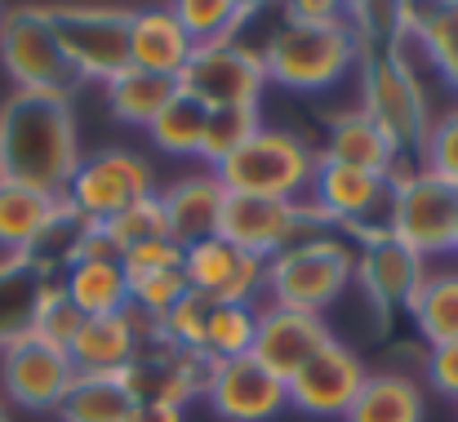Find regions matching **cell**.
Listing matches in <instances>:
<instances>
[{
  "label": "cell",
  "mask_w": 458,
  "mask_h": 422,
  "mask_svg": "<svg viewBox=\"0 0 458 422\" xmlns=\"http://www.w3.org/2000/svg\"><path fill=\"white\" fill-rule=\"evenodd\" d=\"M81 160L85 151L76 134L72 98L13 89L0 103V182L63 196Z\"/></svg>",
  "instance_id": "1"
},
{
  "label": "cell",
  "mask_w": 458,
  "mask_h": 422,
  "mask_svg": "<svg viewBox=\"0 0 458 422\" xmlns=\"http://www.w3.org/2000/svg\"><path fill=\"white\" fill-rule=\"evenodd\" d=\"M356 58H360V40H356L347 18H338V22L285 18L263 45L267 85H285L299 94L334 89L356 67Z\"/></svg>",
  "instance_id": "2"
},
{
  "label": "cell",
  "mask_w": 458,
  "mask_h": 422,
  "mask_svg": "<svg viewBox=\"0 0 458 422\" xmlns=\"http://www.w3.org/2000/svg\"><path fill=\"white\" fill-rule=\"evenodd\" d=\"M352 281H356V249L343 245L338 236H307L267 263L263 293L267 307L325 316Z\"/></svg>",
  "instance_id": "3"
},
{
  "label": "cell",
  "mask_w": 458,
  "mask_h": 422,
  "mask_svg": "<svg viewBox=\"0 0 458 422\" xmlns=\"http://www.w3.org/2000/svg\"><path fill=\"white\" fill-rule=\"evenodd\" d=\"M320 151L307 139L281 125H263L236 156H227L214 173L227 187V196H263V200H303L316 178Z\"/></svg>",
  "instance_id": "4"
},
{
  "label": "cell",
  "mask_w": 458,
  "mask_h": 422,
  "mask_svg": "<svg viewBox=\"0 0 458 422\" xmlns=\"http://www.w3.org/2000/svg\"><path fill=\"white\" fill-rule=\"evenodd\" d=\"M392 182V209H387V236L401 241L405 249H414L423 263L437 254L454 249V227H458V191L450 182H441L428 169L414 165H396Z\"/></svg>",
  "instance_id": "5"
},
{
  "label": "cell",
  "mask_w": 458,
  "mask_h": 422,
  "mask_svg": "<svg viewBox=\"0 0 458 422\" xmlns=\"http://www.w3.org/2000/svg\"><path fill=\"white\" fill-rule=\"evenodd\" d=\"M360 112L396 142L401 151L423 147L428 134V98L419 85V72L396 45H374L365 54V85H360Z\"/></svg>",
  "instance_id": "6"
},
{
  "label": "cell",
  "mask_w": 458,
  "mask_h": 422,
  "mask_svg": "<svg viewBox=\"0 0 458 422\" xmlns=\"http://www.w3.org/2000/svg\"><path fill=\"white\" fill-rule=\"evenodd\" d=\"M0 63L18 94H58L72 98L81 85L63 45L49 9H9L0 13Z\"/></svg>",
  "instance_id": "7"
},
{
  "label": "cell",
  "mask_w": 458,
  "mask_h": 422,
  "mask_svg": "<svg viewBox=\"0 0 458 422\" xmlns=\"http://www.w3.org/2000/svg\"><path fill=\"white\" fill-rule=\"evenodd\" d=\"M143 196H156V169L139 151H125V147L85 156L63 191V200L72 205L81 223H107Z\"/></svg>",
  "instance_id": "8"
},
{
  "label": "cell",
  "mask_w": 458,
  "mask_h": 422,
  "mask_svg": "<svg viewBox=\"0 0 458 422\" xmlns=\"http://www.w3.org/2000/svg\"><path fill=\"white\" fill-rule=\"evenodd\" d=\"M325 214L311 200H263V196H227L218 236L263 263H272L281 249L299 245L307 236H320Z\"/></svg>",
  "instance_id": "9"
},
{
  "label": "cell",
  "mask_w": 458,
  "mask_h": 422,
  "mask_svg": "<svg viewBox=\"0 0 458 422\" xmlns=\"http://www.w3.org/2000/svg\"><path fill=\"white\" fill-rule=\"evenodd\" d=\"M267 89V67L263 49L254 45H209L196 49L191 63L178 72V94L200 103L205 112H227V107H259Z\"/></svg>",
  "instance_id": "10"
},
{
  "label": "cell",
  "mask_w": 458,
  "mask_h": 422,
  "mask_svg": "<svg viewBox=\"0 0 458 422\" xmlns=\"http://www.w3.org/2000/svg\"><path fill=\"white\" fill-rule=\"evenodd\" d=\"M58 45L76 80L112 85L130 72V18L134 9H49Z\"/></svg>",
  "instance_id": "11"
},
{
  "label": "cell",
  "mask_w": 458,
  "mask_h": 422,
  "mask_svg": "<svg viewBox=\"0 0 458 422\" xmlns=\"http://www.w3.org/2000/svg\"><path fill=\"white\" fill-rule=\"evenodd\" d=\"M72 383H76V369L63 347H54L36 333H22L0 347V392L9 405H18L27 414L58 409V401L67 396Z\"/></svg>",
  "instance_id": "12"
},
{
  "label": "cell",
  "mask_w": 458,
  "mask_h": 422,
  "mask_svg": "<svg viewBox=\"0 0 458 422\" xmlns=\"http://www.w3.org/2000/svg\"><path fill=\"white\" fill-rule=\"evenodd\" d=\"M311 205L325 214V223L352 227L360 236L387 232V209H392V182L365 169H347L334 160H316V178H311Z\"/></svg>",
  "instance_id": "13"
},
{
  "label": "cell",
  "mask_w": 458,
  "mask_h": 422,
  "mask_svg": "<svg viewBox=\"0 0 458 422\" xmlns=\"http://www.w3.org/2000/svg\"><path fill=\"white\" fill-rule=\"evenodd\" d=\"M365 378H369L365 360L347 342L334 338L285 383V396L294 409H303L311 418H343L352 409V401L360 396Z\"/></svg>",
  "instance_id": "14"
},
{
  "label": "cell",
  "mask_w": 458,
  "mask_h": 422,
  "mask_svg": "<svg viewBox=\"0 0 458 422\" xmlns=\"http://www.w3.org/2000/svg\"><path fill=\"white\" fill-rule=\"evenodd\" d=\"M182 276H187L191 293H200L209 302L254 307V298H263V284H267V263L227 245L223 236H209V241L182 249Z\"/></svg>",
  "instance_id": "15"
},
{
  "label": "cell",
  "mask_w": 458,
  "mask_h": 422,
  "mask_svg": "<svg viewBox=\"0 0 458 422\" xmlns=\"http://www.w3.org/2000/svg\"><path fill=\"white\" fill-rule=\"evenodd\" d=\"M205 401L214 405V414L227 422H272L285 405V383L272 378L254 356L241 360H209V378H205Z\"/></svg>",
  "instance_id": "16"
},
{
  "label": "cell",
  "mask_w": 458,
  "mask_h": 422,
  "mask_svg": "<svg viewBox=\"0 0 458 422\" xmlns=\"http://www.w3.org/2000/svg\"><path fill=\"white\" fill-rule=\"evenodd\" d=\"M81 218L63 196H45L18 182H0V263L36 258L45 241L58 236V227H76Z\"/></svg>",
  "instance_id": "17"
},
{
  "label": "cell",
  "mask_w": 458,
  "mask_h": 422,
  "mask_svg": "<svg viewBox=\"0 0 458 422\" xmlns=\"http://www.w3.org/2000/svg\"><path fill=\"white\" fill-rule=\"evenodd\" d=\"M325 342H334L325 316H303V311H285V307H259V333H254L250 356L272 378L290 383Z\"/></svg>",
  "instance_id": "18"
},
{
  "label": "cell",
  "mask_w": 458,
  "mask_h": 422,
  "mask_svg": "<svg viewBox=\"0 0 458 422\" xmlns=\"http://www.w3.org/2000/svg\"><path fill=\"white\" fill-rule=\"evenodd\" d=\"M143 325L148 320H139L134 311L81 320L76 338L67 342L72 369L76 374H125L143 356Z\"/></svg>",
  "instance_id": "19"
},
{
  "label": "cell",
  "mask_w": 458,
  "mask_h": 422,
  "mask_svg": "<svg viewBox=\"0 0 458 422\" xmlns=\"http://www.w3.org/2000/svg\"><path fill=\"white\" fill-rule=\"evenodd\" d=\"M423 276H428V272H423V258H419L414 249H405V245L392 241L387 232L365 236V249L356 254V281L374 298V307H378L383 316H387L392 307H405Z\"/></svg>",
  "instance_id": "20"
},
{
  "label": "cell",
  "mask_w": 458,
  "mask_h": 422,
  "mask_svg": "<svg viewBox=\"0 0 458 422\" xmlns=\"http://www.w3.org/2000/svg\"><path fill=\"white\" fill-rule=\"evenodd\" d=\"M160 205H165V218H169V241L182 245V249H191V245L218 236L227 187L218 182L214 169L187 173V178H178V182H169L160 191Z\"/></svg>",
  "instance_id": "21"
},
{
  "label": "cell",
  "mask_w": 458,
  "mask_h": 422,
  "mask_svg": "<svg viewBox=\"0 0 458 422\" xmlns=\"http://www.w3.org/2000/svg\"><path fill=\"white\" fill-rule=\"evenodd\" d=\"M191 54H196V45L187 40L174 9H134V18H130V67L178 80V72L191 63Z\"/></svg>",
  "instance_id": "22"
},
{
  "label": "cell",
  "mask_w": 458,
  "mask_h": 422,
  "mask_svg": "<svg viewBox=\"0 0 458 422\" xmlns=\"http://www.w3.org/2000/svg\"><path fill=\"white\" fill-rule=\"evenodd\" d=\"M320 156L334 160V165H347V169L378 173V178H392L396 165L405 160V151L387 139L365 112H343V116H334Z\"/></svg>",
  "instance_id": "23"
},
{
  "label": "cell",
  "mask_w": 458,
  "mask_h": 422,
  "mask_svg": "<svg viewBox=\"0 0 458 422\" xmlns=\"http://www.w3.org/2000/svg\"><path fill=\"white\" fill-rule=\"evenodd\" d=\"M58 284L85 320L130 311V276L121 258H72Z\"/></svg>",
  "instance_id": "24"
},
{
  "label": "cell",
  "mask_w": 458,
  "mask_h": 422,
  "mask_svg": "<svg viewBox=\"0 0 458 422\" xmlns=\"http://www.w3.org/2000/svg\"><path fill=\"white\" fill-rule=\"evenodd\" d=\"M134 392L125 374H76L67 396L58 401V422H134Z\"/></svg>",
  "instance_id": "25"
},
{
  "label": "cell",
  "mask_w": 458,
  "mask_h": 422,
  "mask_svg": "<svg viewBox=\"0 0 458 422\" xmlns=\"http://www.w3.org/2000/svg\"><path fill=\"white\" fill-rule=\"evenodd\" d=\"M343 422H423V392L410 374H369Z\"/></svg>",
  "instance_id": "26"
},
{
  "label": "cell",
  "mask_w": 458,
  "mask_h": 422,
  "mask_svg": "<svg viewBox=\"0 0 458 422\" xmlns=\"http://www.w3.org/2000/svg\"><path fill=\"white\" fill-rule=\"evenodd\" d=\"M103 89H107V107H112V116L125 121V125H139V130H148L156 116L178 98V80L152 76V72H139V67H130L125 76H116V80L103 85Z\"/></svg>",
  "instance_id": "27"
},
{
  "label": "cell",
  "mask_w": 458,
  "mask_h": 422,
  "mask_svg": "<svg viewBox=\"0 0 458 422\" xmlns=\"http://www.w3.org/2000/svg\"><path fill=\"white\" fill-rule=\"evenodd\" d=\"M405 311L414 316L419 333L432 347L458 342V272H432V276H423L419 289L410 293Z\"/></svg>",
  "instance_id": "28"
},
{
  "label": "cell",
  "mask_w": 458,
  "mask_h": 422,
  "mask_svg": "<svg viewBox=\"0 0 458 422\" xmlns=\"http://www.w3.org/2000/svg\"><path fill=\"white\" fill-rule=\"evenodd\" d=\"M169 9L182 22V31L196 49L232 45L241 36V27L254 18V4H241V0H178Z\"/></svg>",
  "instance_id": "29"
},
{
  "label": "cell",
  "mask_w": 458,
  "mask_h": 422,
  "mask_svg": "<svg viewBox=\"0 0 458 422\" xmlns=\"http://www.w3.org/2000/svg\"><path fill=\"white\" fill-rule=\"evenodd\" d=\"M40 289H45V272L36 258L0 263V347L31 329Z\"/></svg>",
  "instance_id": "30"
},
{
  "label": "cell",
  "mask_w": 458,
  "mask_h": 422,
  "mask_svg": "<svg viewBox=\"0 0 458 422\" xmlns=\"http://www.w3.org/2000/svg\"><path fill=\"white\" fill-rule=\"evenodd\" d=\"M419 36V45L428 49L432 67L445 76V85L458 89V4H437V9H423L414 18V9L401 4V36Z\"/></svg>",
  "instance_id": "31"
},
{
  "label": "cell",
  "mask_w": 458,
  "mask_h": 422,
  "mask_svg": "<svg viewBox=\"0 0 458 422\" xmlns=\"http://www.w3.org/2000/svg\"><path fill=\"white\" fill-rule=\"evenodd\" d=\"M254 333H259V307L245 302H214L209 325H205V360H241L254 351Z\"/></svg>",
  "instance_id": "32"
},
{
  "label": "cell",
  "mask_w": 458,
  "mask_h": 422,
  "mask_svg": "<svg viewBox=\"0 0 458 422\" xmlns=\"http://www.w3.org/2000/svg\"><path fill=\"white\" fill-rule=\"evenodd\" d=\"M205 121H209V112H205L200 103H191L187 94H178L152 125H148V134H152V142L165 156H200Z\"/></svg>",
  "instance_id": "33"
},
{
  "label": "cell",
  "mask_w": 458,
  "mask_h": 422,
  "mask_svg": "<svg viewBox=\"0 0 458 422\" xmlns=\"http://www.w3.org/2000/svg\"><path fill=\"white\" fill-rule=\"evenodd\" d=\"M259 130H263V112H259V107L209 112V121H205V142H200V160H205L209 169H218L227 156H236Z\"/></svg>",
  "instance_id": "34"
},
{
  "label": "cell",
  "mask_w": 458,
  "mask_h": 422,
  "mask_svg": "<svg viewBox=\"0 0 458 422\" xmlns=\"http://www.w3.org/2000/svg\"><path fill=\"white\" fill-rule=\"evenodd\" d=\"M209 311H214V302L187 289V293L169 307V316L152 325V338H156V342H165V347H174V351H191V356H200Z\"/></svg>",
  "instance_id": "35"
},
{
  "label": "cell",
  "mask_w": 458,
  "mask_h": 422,
  "mask_svg": "<svg viewBox=\"0 0 458 422\" xmlns=\"http://www.w3.org/2000/svg\"><path fill=\"white\" fill-rule=\"evenodd\" d=\"M98 227H103V236H107V245H112L116 254H125V249H134V245H143V241H156V236H169V218H165L160 191L134 200L130 209H121L116 218H107V223H98Z\"/></svg>",
  "instance_id": "36"
},
{
  "label": "cell",
  "mask_w": 458,
  "mask_h": 422,
  "mask_svg": "<svg viewBox=\"0 0 458 422\" xmlns=\"http://www.w3.org/2000/svg\"><path fill=\"white\" fill-rule=\"evenodd\" d=\"M81 320H85V316L67 302L63 284L45 281L40 298H36V316H31V329H27V333H36V338H45V342H54V347H63V351H67V342L76 338Z\"/></svg>",
  "instance_id": "37"
},
{
  "label": "cell",
  "mask_w": 458,
  "mask_h": 422,
  "mask_svg": "<svg viewBox=\"0 0 458 422\" xmlns=\"http://www.w3.org/2000/svg\"><path fill=\"white\" fill-rule=\"evenodd\" d=\"M187 293V276L182 272H156V276H134L130 281V311L139 316V320H165L169 316V307L178 302Z\"/></svg>",
  "instance_id": "38"
},
{
  "label": "cell",
  "mask_w": 458,
  "mask_h": 422,
  "mask_svg": "<svg viewBox=\"0 0 458 422\" xmlns=\"http://www.w3.org/2000/svg\"><path fill=\"white\" fill-rule=\"evenodd\" d=\"M423 169L458 191V107L441 112L423 134Z\"/></svg>",
  "instance_id": "39"
},
{
  "label": "cell",
  "mask_w": 458,
  "mask_h": 422,
  "mask_svg": "<svg viewBox=\"0 0 458 422\" xmlns=\"http://www.w3.org/2000/svg\"><path fill=\"white\" fill-rule=\"evenodd\" d=\"M121 267L125 276H156V272H182V245H174L169 236H156V241H143L134 249L121 254Z\"/></svg>",
  "instance_id": "40"
},
{
  "label": "cell",
  "mask_w": 458,
  "mask_h": 422,
  "mask_svg": "<svg viewBox=\"0 0 458 422\" xmlns=\"http://www.w3.org/2000/svg\"><path fill=\"white\" fill-rule=\"evenodd\" d=\"M428 383L441 396L458 401V342H441V347L428 351Z\"/></svg>",
  "instance_id": "41"
},
{
  "label": "cell",
  "mask_w": 458,
  "mask_h": 422,
  "mask_svg": "<svg viewBox=\"0 0 458 422\" xmlns=\"http://www.w3.org/2000/svg\"><path fill=\"white\" fill-rule=\"evenodd\" d=\"M285 18H299V22H338L343 18V4H329V0H294L285 4Z\"/></svg>",
  "instance_id": "42"
},
{
  "label": "cell",
  "mask_w": 458,
  "mask_h": 422,
  "mask_svg": "<svg viewBox=\"0 0 458 422\" xmlns=\"http://www.w3.org/2000/svg\"><path fill=\"white\" fill-rule=\"evenodd\" d=\"M134 422H187V418H182L178 405H139Z\"/></svg>",
  "instance_id": "43"
},
{
  "label": "cell",
  "mask_w": 458,
  "mask_h": 422,
  "mask_svg": "<svg viewBox=\"0 0 458 422\" xmlns=\"http://www.w3.org/2000/svg\"><path fill=\"white\" fill-rule=\"evenodd\" d=\"M450 254H458V227H454V249H450Z\"/></svg>",
  "instance_id": "44"
},
{
  "label": "cell",
  "mask_w": 458,
  "mask_h": 422,
  "mask_svg": "<svg viewBox=\"0 0 458 422\" xmlns=\"http://www.w3.org/2000/svg\"><path fill=\"white\" fill-rule=\"evenodd\" d=\"M0 422H9V418H4V409H0Z\"/></svg>",
  "instance_id": "45"
},
{
  "label": "cell",
  "mask_w": 458,
  "mask_h": 422,
  "mask_svg": "<svg viewBox=\"0 0 458 422\" xmlns=\"http://www.w3.org/2000/svg\"><path fill=\"white\" fill-rule=\"evenodd\" d=\"M0 13H4V9H0Z\"/></svg>",
  "instance_id": "46"
}]
</instances>
